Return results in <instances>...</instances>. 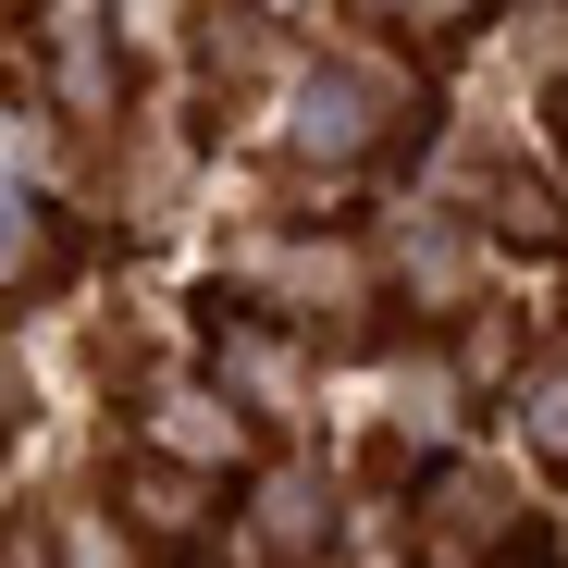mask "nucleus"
Instances as JSON below:
<instances>
[{"label":"nucleus","mask_w":568,"mask_h":568,"mask_svg":"<svg viewBox=\"0 0 568 568\" xmlns=\"http://www.w3.org/2000/svg\"><path fill=\"white\" fill-rule=\"evenodd\" d=\"M26 247V223H13V185H0V260H13Z\"/></svg>","instance_id":"f257e3e1"}]
</instances>
